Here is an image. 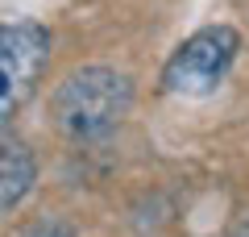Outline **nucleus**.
<instances>
[{
    "mask_svg": "<svg viewBox=\"0 0 249 237\" xmlns=\"http://www.w3.org/2000/svg\"><path fill=\"white\" fill-rule=\"evenodd\" d=\"M229 237H249V217H241L237 225H232V233Z\"/></svg>",
    "mask_w": 249,
    "mask_h": 237,
    "instance_id": "nucleus-6",
    "label": "nucleus"
},
{
    "mask_svg": "<svg viewBox=\"0 0 249 237\" xmlns=\"http://www.w3.org/2000/svg\"><path fill=\"white\" fill-rule=\"evenodd\" d=\"M133 108V83L112 67H83L58 83L50 100V117L67 138L96 141L112 133Z\"/></svg>",
    "mask_w": 249,
    "mask_h": 237,
    "instance_id": "nucleus-1",
    "label": "nucleus"
},
{
    "mask_svg": "<svg viewBox=\"0 0 249 237\" xmlns=\"http://www.w3.org/2000/svg\"><path fill=\"white\" fill-rule=\"evenodd\" d=\"M17 237H75L67 225H58V220H42V225H29L25 233H17Z\"/></svg>",
    "mask_w": 249,
    "mask_h": 237,
    "instance_id": "nucleus-5",
    "label": "nucleus"
},
{
    "mask_svg": "<svg viewBox=\"0 0 249 237\" xmlns=\"http://www.w3.org/2000/svg\"><path fill=\"white\" fill-rule=\"evenodd\" d=\"M37 179V162L21 141H4L0 146V212H13L29 196Z\"/></svg>",
    "mask_w": 249,
    "mask_h": 237,
    "instance_id": "nucleus-4",
    "label": "nucleus"
},
{
    "mask_svg": "<svg viewBox=\"0 0 249 237\" xmlns=\"http://www.w3.org/2000/svg\"><path fill=\"white\" fill-rule=\"evenodd\" d=\"M50 59V29L37 21L0 25V129L29 104Z\"/></svg>",
    "mask_w": 249,
    "mask_h": 237,
    "instance_id": "nucleus-3",
    "label": "nucleus"
},
{
    "mask_svg": "<svg viewBox=\"0 0 249 237\" xmlns=\"http://www.w3.org/2000/svg\"><path fill=\"white\" fill-rule=\"evenodd\" d=\"M241 50V34L232 25H208L191 34L162 67V88L175 96H208L232 71Z\"/></svg>",
    "mask_w": 249,
    "mask_h": 237,
    "instance_id": "nucleus-2",
    "label": "nucleus"
}]
</instances>
